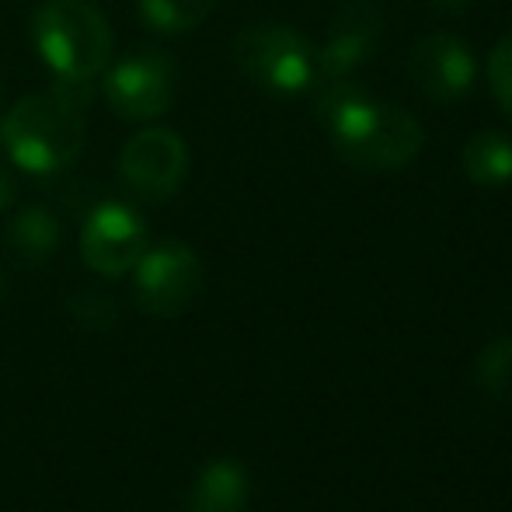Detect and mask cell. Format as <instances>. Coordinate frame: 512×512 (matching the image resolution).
Returning a JSON list of instances; mask_svg holds the SVG:
<instances>
[{"instance_id": "obj_1", "label": "cell", "mask_w": 512, "mask_h": 512, "mask_svg": "<svg viewBox=\"0 0 512 512\" xmlns=\"http://www.w3.org/2000/svg\"><path fill=\"white\" fill-rule=\"evenodd\" d=\"M32 42L56 88L77 102L91 98V81L105 74L112 60V28L88 0H42L32 14Z\"/></svg>"}, {"instance_id": "obj_2", "label": "cell", "mask_w": 512, "mask_h": 512, "mask_svg": "<svg viewBox=\"0 0 512 512\" xmlns=\"http://www.w3.org/2000/svg\"><path fill=\"white\" fill-rule=\"evenodd\" d=\"M7 154L18 168L32 175H53L77 161L84 150L88 129L81 119V102L67 91H42L28 95L7 112L0 129Z\"/></svg>"}, {"instance_id": "obj_3", "label": "cell", "mask_w": 512, "mask_h": 512, "mask_svg": "<svg viewBox=\"0 0 512 512\" xmlns=\"http://www.w3.org/2000/svg\"><path fill=\"white\" fill-rule=\"evenodd\" d=\"M234 60L269 95H300L317 81V49L290 25H251L237 35Z\"/></svg>"}, {"instance_id": "obj_4", "label": "cell", "mask_w": 512, "mask_h": 512, "mask_svg": "<svg viewBox=\"0 0 512 512\" xmlns=\"http://www.w3.org/2000/svg\"><path fill=\"white\" fill-rule=\"evenodd\" d=\"M133 290L147 314L175 317L196 304L203 290V265L199 255L182 241H164L147 248L133 265Z\"/></svg>"}, {"instance_id": "obj_5", "label": "cell", "mask_w": 512, "mask_h": 512, "mask_svg": "<svg viewBox=\"0 0 512 512\" xmlns=\"http://www.w3.org/2000/svg\"><path fill=\"white\" fill-rule=\"evenodd\" d=\"M105 102L119 119L143 122L157 119L175 102V67L157 49H136L115 67H105Z\"/></svg>"}, {"instance_id": "obj_6", "label": "cell", "mask_w": 512, "mask_h": 512, "mask_svg": "<svg viewBox=\"0 0 512 512\" xmlns=\"http://www.w3.org/2000/svg\"><path fill=\"white\" fill-rule=\"evenodd\" d=\"M119 171L136 196L164 203L182 189L189 175V147L175 129H143L126 140L119 154Z\"/></svg>"}, {"instance_id": "obj_7", "label": "cell", "mask_w": 512, "mask_h": 512, "mask_svg": "<svg viewBox=\"0 0 512 512\" xmlns=\"http://www.w3.org/2000/svg\"><path fill=\"white\" fill-rule=\"evenodd\" d=\"M425 133L408 108L394 102H377L349 143L338 147V157L363 171H398L418 157Z\"/></svg>"}, {"instance_id": "obj_8", "label": "cell", "mask_w": 512, "mask_h": 512, "mask_svg": "<svg viewBox=\"0 0 512 512\" xmlns=\"http://www.w3.org/2000/svg\"><path fill=\"white\" fill-rule=\"evenodd\" d=\"M147 251V223L126 203H102L91 209L81 230L84 265L98 276H126Z\"/></svg>"}, {"instance_id": "obj_9", "label": "cell", "mask_w": 512, "mask_h": 512, "mask_svg": "<svg viewBox=\"0 0 512 512\" xmlns=\"http://www.w3.org/2000/svg\"><path fill=\"white\" fill-rule=\"evenodd\" d=\"M408 77L432 102H457L474 88L478 63L464 39L450 32H429L411 46Z\"/></svg>"}, {"instance_id": "obj_10", "label": "cell", "mask_w": 512, "mask_h": 512, "mask_svg": "<svg viewBox=\"0 0 512 512\" xmlns=\"http://www.w3.org/2000/svg\"><path fill=\"white\" fill-rule=\"evenodd\" d=\"M380 42H384V18L370 7H349L338 14L328 42L317 49V74L328 81L356 74L359 67L370 63Z\"/></svg>"}, {"instance_id": "obj_11", "label": "cell", "mask_w": 512, "mask_h": 512, "mask_svg": "<svg viewBox=\"0 0 512 512\" xmlns=\"http://www.w3.org/2000/svg\"><path fill=\"white\" fill-rule=\"evenodd\" d=\"M373 105H377V98L349 77L324 84L321 95H317V122L331 136V147L338 150L342 143H349L363 129V122L370 119Z\"/></svg>"}, {"instance_id": "obj_12", "label": "cell", "mask_w": 512, "mask_h": 512, "mask_svg": "<svg viewBox=\"0 0 512 512\" xmlns=\"http://www.w3.org/2000/svg\"><path fill=\"white\" fill-rule=\"evenodd\" d=\"M248 474L237 460H213L199 471L189 495V512H244Z\"/></svg>"}, {"instance_id": "obj_13", "label": "cell", "mask_w": 512, "mask_h": 512, "mask_svg": "<svg viewBox=\"0 0 512 512\" xmlns=\"http://www.w3.org/2000/svg\"><path fill=\"white\" fill-rule=\"evenodd\" d=\"M460 164L474 185H488V189L506 185L512 182V140L499 129H481L464 143Z\"/></svg>"}, {"instance_id": "obj_14", "label": "cell", "mask_w": 512, "mask_h": 512, "mask_svg": "<svg viewBox=\"0 0 512 512\" xmlns=\"http://www.w3.org/2000/svg\"><path fill=\"white\" fill-rule=\"evenodd\" d=\"M7 244L18 251L25 262H46L60 248V223L49 209L28 206L7 227Z\"/></svg>"}, {"instance_id": "obj_15", "label": "cell", "mask_w": 512, "mask_h": 512, "mask_svg": "<svg viewBox=\"0 0 512 512\" xmlns=\"http://www.w3.org/2000/svg\"><path fill=\"white\" fill-rule=\"evenodd\" d=\"M216 0H140V18L154 32L182 35L199 28L209 18Z\"/></svg>"}, {"instance_id": "obj_16", "label": "cell", "mask_w": 512, "mask_h": 512, "mask_svg": "<svg viewBox=\"0 0 512 512\" xmlns=\"http://www.w3.org/2000/svg\"><path fill=\"white\" fill-rule=\"evenodd\" d=\"M478 380L492 398H512V335L485 345L478 356Z\"/></svg>"}, {"instance_id": "obj_17", "label": "cell", "mask_w": 512, "mask_h": 512, "mask_svg": "<svg viewBox=\"0 0 512 512\" xmlns=\"http://www.w3.org/2000/svg\"><path fill=\"white\" fill-rule=\"evenodd\" d=\"M488 81H492V95L502 105V112L512 119V32L502 35L499 46L488 56Z\"/></svg>"}, {"instance_id": "obj_18", "label": "cell", "mask_w": 512, "mask_h": 512, "mask_svg": "<svg viewBox=\"0 0 512 512\" xmlns=\"http://www.w3.org/2000/svg\"><path fill=\"white\" fill-rule=\"evenodd\" d=\"M11 199H14V178H11V171L0 164V213L11 206Z\"/></svg>"}, {"instance_id": "obj_19", "label": "cell", "mask_w": 512, "mask_h": 512, "mask_svg": "<svg viewBox=\"0 0 512 512\" xmlns=\"http://www.w3.org/2000/svg\"><path fill=\"white\" fill-rule=\"evenodd\" d=\"M474 0H432V7H439V11H446V14H460V11H467Z\"/></svg>"}]
</instances>
